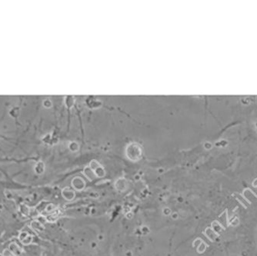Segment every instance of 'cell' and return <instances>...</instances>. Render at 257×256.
<instances>
[{
	"label": "cell",
	"instance_id": "cell-1",
	"mask_svg": "<svg viewBox=\"0 0 257 256\" xmlns=\"http://www.w3.org/2000/svg\"><path fill=\"white\" fill-rule=\"evenodd\" d=\"M126 155L129 159L132 161H136L139 159L142 156V149L138 144L132 143L128 146L126 149Z\"/></svg>",
	"mask_w": 257,
	"mask_h": 256
},
{
	"label": "cell",
	"instance_id": "cell-9",
	"mask_svg": "<svg viewBox=\"0 0 257 256\" xmlns=\"http://www.w3.org/2000/svg\"><path fill=\"white\" fill-rule=\"evenodd\" d=\"M32 240H33V238H32V236H30V235H28V236L26 237V238H25L24 240H23L22 242H23V244H25V245H28V244L31 243Z\"/></svg>",
	"mask_w": 257,
	"mask_h": 256
},
{
	"label": "cell",
	"instance_id": "cell-2",
	"mask_svg": "<svg viewBox=\"0 0 257 256\" xmlns=\"http://www.w3.org/2000/svg\"><path fill=\"white\" fill-rule=\"evenodd\" d=\"M87 104L90 108H93V109L99 108L101 105V102L99 100H95L94 98H89V99L87 100Z\"/></svg>",
	"mask_w": 257,
	"mask_h": 256
},
{
	"label": "cell",
	"instance_id": "cell-4",
	"mask_svg": "<svg viewBox=\"0 0 257 256\" xmlns=\"http://www.w3.org/2000/svg\"><path fill=\"white\" fill-rule=\"evenodd\" d=\"M10 252L14 255H18L20 254V251L18 250V247L16 244H12L10 245Z\"/></svg>",
	"mask_w": 257,
	"mask_h": 256
},
{
	"label": "cell",
	"instance_id": "cell-5",
	"mask_svg": "<svg viewBox=\"0 0 257 256\" xmlns=\"http://www.w3.org/2000/svg\"><path fill=\"white\" fill-rule=\"evenodd\" d=\"M65 104L69 108H72L74 105V98L73 96H68L65 99Z\"/></svg>",
	"mask_w": 257,
	"mask_h": 256
},
{
	"label": "cell",
	"instance_id": "cell-7",
	"mask_svg": "<svg viewBox=\"0 0 257 256\" xmlns=\"http://www.w3.org/2000/svg\"><path fill=\"white\" fill-rule=\"evenodd\" d=\"M206 234H207V236L210 239H212V240H214L215 238L216 237V232L213 230L210 229V228H209V229H207V231H206Z\"/></svg>",
	"mask_w": 257,
	"mask_h": 256
},
{
	"label": "cell",
	"instance_id": "cell-10",
	"mask_svg": "<svg viewBox=\"0 0 257 256\" xmlns=\"http://www.w3.org/2000/svg\"><path fill=\"white\" fill-rule=\"evenodd\" d=\"M28 233L26 232H22L21 234H20L19 235V237H18V238H19V240L21 241V242H23V240H24L25 238H26V237L28 236Z\"/></svg>",
	"mask_w": 257,
	"mask_h": 256
},
{
	"label": "cell",
	"instance_id": "cell-6",
	"mask_svg": "<svg viewBox=\"0 0 257 256\" xmlns=\"http://www.w3.org/2000/svg\"><path fill=\"white\" fill-rule=\"evenodd\" d=\"M234 195H235V196H236V198H237L238 201H239L240 203H242L243 205H245V206H247V203H248L247 202H248V201L246 199V198H243V197L240 196V195H238L237 193H235Z\"/></svg>",
	"mask_w": 257,
	"mask_h": 256
},
{
	"label": "cell",
	"instance_id": "cell-8",
	"mask_svg": "<svg viewBox=\"0 0 257 256\" xmlns=\"http://www.w3.org/2000/svg\"><path fill=\"white\" fill-rule=\"evenodd\" d=\"M32 227H33V228L36 230L41 231L42 229H43V225H42L40 222H33V223H32Z\"/></svg>",
	"mask_w": 257,
	"mask_h": 256
},
{
	"label": "cell",
	"instance_id": "cell-3",
	"mask_svg": "<svg viewBox=\"0 0 257 256\" xmlns=\"http://www.w3.org/2000/svg\"><path fill=\"white\" fill-rule=\"evenodd\" d=\"M244 197L247 201H251V200H253L254 198H256V195L252 191H250L249 189H246L244 191Z\"/></svg>",
	"mask_w": 257,
	"mask_h": 256
}]
</instances>
